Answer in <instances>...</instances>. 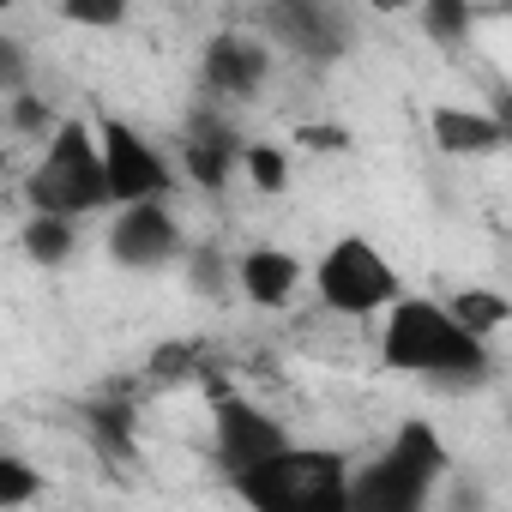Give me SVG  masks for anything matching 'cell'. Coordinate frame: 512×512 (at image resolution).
Returning a JSON list of instances; mask_svg holds the SVG:
<instances>
[{
    "mask_svg": "<svg viewBox=\"0 0 512 512\" xmlns=\"http://www.w3.org/2000/svg\"><path fill=\"white\" fill-rule=\"evenodd\" d=\"M272 61H278V43L260 31V25H235V31H217L199 55V85L217 97V103H253L272 79Z\"/></svg>",
    "mask_w": 512,
    "mask_h": 512,
    "instance_id": "cell-9",
    "label": "cell"
},
{
    "mask_svg": "<svg viewBox=\"0 0 512 512\" xmlns=\"http://www.w3.org/2000/svg\"><path fill=\"white\" fill-rule=\"evenodd\" d=\"M55 13L73 31H121L133 19V0H55Z\"/></svg>",
    "mask_w": 512,
    "mask_h": 512,
    "instance_id": "cell-20",
    "label": "cell"
},
{
    "mask_svg": "<svg viewBox=\"0 0 512 512\" xmlns=\"http://www.w3.org/2000/svg\"><path fill=\"white\" fill-rule=\"evenodd\" d=\"M314 296L338 320H380L404 296V278L368 235H338L314 260Z\"/></svg>",
    "mask_w": 512,
    "mask_h": 512,
    "instance_id": "cell-5",
    "label": "cell"
},
{
    "mask_svg": "<svg viewBox=\"0 0 512 512\" xmlns=\"http://www.w3.org/2000/svg\"><path fill=\"white\" fill-rule=\"evenodd\" d=\"M380 362L404 380H422L434 392H476L494 374L488 338H476L440 296H398L380 314Z\"/></svg>",
    "mask_w": 512,
    "mask_h": 512,
    "instance_id": "cell-1",
    "label": "cell"
},
{
    "mask_svg": "<svg viewBox=\"0 0 512 512\" xmlns=\"http://www.w3.org/2000/svg\"><path fill=\"white\" fill-rule=\"evenodd\" d=\"M506 13H512V0H506Z\"/></svg>",
    "mask_w": 512,
    "mask_h": 512,
    "instance_id": "cell-24",
    "label": "cell"
},
{
    "mask_svg": "<svg viewBox=\"0 0 512 512\" xmlns=\"http://www.w3.org/2000/svg\"><path fill=\"white\" fill-rule=\"evenodd\" d=\"M7 121L13 133H55V109L37 91H7Z\"/></svg>",
    "mask_w": 512,
    "mask_h": 512,
    "instance_id": "cell-22",
    "label": "cell"
},
{
    "mask_svg": "<svg viewBox=\"0 0 512 512\" xmlns=\"http://www.w3.org/2000/svg\"><path fill=\"white\" fill-rule=\"evenodd\" d=\"M350 482L356 464L338 446H314V440H290L266 464L229 476L235 500L253 512H350Z\"/></svg>",
    "mask_w": 512,
    "mask_h": 512,
    "instance_id": "cell-2",
    "label": "cell"
},
{
    "mask_svg": "<svg viewBox=\"0 0 512 512\" xmlns=\"http://www.w3.org/2000/svg\"><path fill=\"white\" fill-rule=\"evenodd\" d=\"M428 139L440 157H494L512 127L494 109H470V103H434L428 109Z\"/></svg>",
    "mask_w": 512,
    "mask_h": 512,
    "instance_id": "cell-13",
    "label": "cell"
},
{
    "mask_svg": "<svg viewBox=\"0 0 512 512\" xmlns=\"http://www.w3.org/2000/svg\"><path fill=\"white\" fill-rule=\"evenodd\" d=\"M452 452L440 440V428L428 416H404L392 428V440L356 464V482H350V512H422L434 500V482L446 476Z\"/></svg>",
    "mask_w": 512,
    "mask_h": 512,
    "instance_id": "cell-4",
    "label": "cell"
},
{
    "mask_svg": "<svg viewBox=\"0 0 512 512\" xmlns=\"http://www.w3.org/2000/svg\"><path fill=\"white\" fill-rule=\"evenodd\" d=\"M260 31L278 43V55H296L308 67H326L350 49V13L338 0H266Z\"/></svg>",
    "mask_w": 512,
    "mask_h": 512,
    "instance_id": "cell-7",
    "label": "cell"
},
{
    "mask_svg": "<svg viewBox=\"0 0 512 512\" xmlns=\"http://www.w3.org/2000/svg\"><path fill=\"white\" fill-rule=\"evenodd\" d=\"M85 440H91L97 458L133 464V452H139V416H133V404H127V398H97V404H85Z\"/></svg>",
    "mask_w": 512,
    "mask_h": 512,
    "instance_id": "cell-15",
    "label": "cell"
},
{
    "mask_svg": "<svg viewBox=\"0 0 512 512\" xmlns=\"http://www.w3.org/2000/svg\"><path fill=\"white\" fill-rule=\"evenodd\" d=\"M368 7H374V13H410L416 0H368Z\"/></svg>",
    "mask_w": 512,
    "mask_h": 512,
    "instance_id": "cell-23",
    "label": "cell"
},
{
    "mask_svg": "<svg viewBox=\"0 0 512 512\" xmlns=\"http://www.w3.org/2000/svg\"><path fill=\"white\" fill-rule=\"evenodd\" d=\"M241 181L253 193H290V151L284 145H266V139H247L241 151Z\"/></svg>",
    "mask_w": 512,
    "mask_h": 512,
    "instance_id": "cell-17",
    "label": "cell"
},
{
    "mask_svg": "<svg viewBox=\"0 0 512 512\" xmlns=\"http://www.w3.org/2000/svg\"><path fill=\"white\" fill-rule=\"evenodd\" d=\"M25 211H61V217L115 211L103 133L91 121H55V133H43V151L25 175Z\"/></svg>",
    "mask_w": 512,
    "mask_h": 512,
    "instance_id": "cell-3",
    "label": "cell"
},
{
    "mask_svg": "<svg viewBox=\"0 0 512 512\" xmlns=\"http://www.w3.org/2000/svg\"><path fill=\"white\" fill-rule=\"evenodd\" d=\"M103 133V163H109V187H115V205H133V199H169L181 187V169L169 163V151L157 139H145L133 121L109 115L97 121Z\"/></svg>",
    "mask_w": 512,
    "mask_h": 512,
    "instance_id": "cell-8",
    "label": "cell"
},
{
    "mask_svg": "<svg viewBox=\"0 0 512 512\" xmlns=\"http://www.w3.org/2000/svg\"><path fill=\"white\" fill-rule=\"evenodd\" d=\"M43 494H49V482H43V470H37L31 458L0 452V512H25V506H37Z\"/></svg>",
    "mask_w": 512,
    "mask_h": 512,
    "instance_id": "cell-18",
    "label": "cell"
},
{
    "mask_svg": "<svg viewBox=\"0 0 512 512\" xmlns=\"http://www.w3.org/2000/svg\"><path fill=\"white\" fill-rule=\"evenodd\" d=\"M308 284H314V266H302V253H290V247L260 241V247H241L235 253V296L247 308H260V314L296 308Z\"/></svg>",
    "mask_w": 512,
    "mask_h": 512,
    "instance_id": "cell-11",
    "label": "cell"
},
{
    "mask_svg": "<svg viewBox=\"0 0 512 512\" xmlns=\"http://www.w3.org/2000/svg\"><path fill=\"white\" fill-rule=\"evenodd\" d=\"M446 308L476 332V338H500L512 326V296L506 290H488V284H470V290H452Z\"/></svg>",
    "mask_w": 512,
    "mask_h": 512,
    "instance_id": "cell-16",
    "label": "cell"
},
{
    "mask_svg": "<svg viewBox=\"0 0 512 512\" xmlns=\"http://www.w3.org/2000/svg\"><path fill=\"white\" fill-rule=\"evenodd\" d=\"M79 223H85V217L25 211V223H19V253H25L31 266H43V272H61L73 253H79Z\"/></svg>",
    "mask_w": 512,
    "mask_h": 512,
    "instance_id": "cell-14",
    "label": "cell"
},
{
    "mask_svg": "<svg viewBox=\"0 0 512 512\" xmlns=\"http://www.w3.org/2000/svg\"><path fill=\"white\" fill-rule=\"evenodd\" d=\"M241 151H247V139L235 127H223L217 115H193L187 139H181V175L199 193H223L229 175H241Z\"/></svg>",
    "mask_w": 512,
    "mask_h": 512,
    "instance_id": "cell-12",
    "label": "cell"
},
{
    "mask_svg": "<svg viewBox=\"0 0 512 512\" xmlns=\"http://www.w3.org/2000/svg\"><path fill=\"white\" fill-rule=\"evenodd\" d=\"M296 434L284 428V416H272L266 404H253V398H235L223 392L211 404V458L235 476V470H253V464H266L272 452H284Z\"/></svg>",
    "mask_w": 512,
    "mask_h": 512,
    "instance_id": "cell-10",
    "label": "cell"
},
{
    "mask_svg": "<svg viewBox=\"0 0 512 512\" xmlns=\"http://www.w3.org/2000/svg\"><path fill=\"white\" fill-rule=\"evenodd\" d=\"M199 368H205V350H199L193 338H181V344H157L151 362H145L151 380H193Z\"/></svg>",
    "mask_w": 512,
    "mask_h": 512,
    "instance_id": "cell-21",
    "label": "cell"
},
{
    "mask_svg": "<svg viewBox=\"0 0 512 512\" xmlns=\"http://www.w3.org/2000/svg\"><path fill=\"white\" fill-rule=\"evenodd\" d=\"M422 31L440 49H458L476 31V7H470V0H422Z\"/></svg>",
    "mask_w": 512,
    "mask_h": 512,
    "instance_id": "cell-19",
    "label": "cell"
},
{
    "mask_svg": "<svg viewBox=\"0 0 512 512\" xmlns=\"http://www.w3.org/2000/svg\"><path fill=\"white\" fill-rule=\"evenodd\" d=\"M103 253L121 272H163V266L187 260V229L169 199H133V205L109 211Z\"/></svg>",
    "mask_w": 512,
    "mask_h": 512,
    "instance_id": "cell-6",
    "label": "cell"
}]
</instances>
